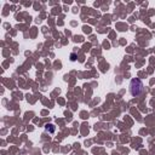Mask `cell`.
Wrapping results in <instances>:
<instances>
[{
  "mask_svg": "<svg viewBox=\"0 0 155 155\" xmlns=\"http://www.w3.org/2000/svg\"><path fill=\"white\" fill-rule=\"evenodd\" d=\"M144 90V86H143V82L139 80V79H132L131 82H130V93L133 96V97H137L139 96Z\"/></svg>",
  "mask_w": 155,
  "mask_h": 155,
  "instance_id": "obj_1",
  "label": "cell"
},
{
  "mask_svg": "<svg viewBox=\"0 0 155 155\" xmlns=\"http://www.w3.org/2000/svg\"><path fill=\"white\" fill-rule=\"evenodd\" d=\"M45 130L47 131V132H50V133H53L55 132V130H56V127L52 125V124H47L46 126H45Z\"/></svg>",
  "mask_w": 155,
  "mask_h": 155,
  "instance_id": "obj_2",
  "label": "cell"
},
{
  "mask_svg": "<svg viewBox=\"0 0 155 155\" xmlns=\"http://www.w3.org/2000/svg\"><path fill=\"white\" fill-rule=\"evenodd\" d=\"M70 57H72V61H75V60H76V58H75V53H72Z\"/></svg>",
  "mask_w": 155,
  "mask_h": 155,
  "instance_id": "obj_3",
  "label": "cell"
}]
</instances>
